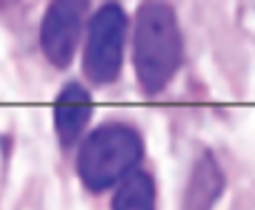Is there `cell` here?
I'll list each match as a JSON object with an SVG mask.
<instances>
[{
    "mask_svg": "<svg viewBox=\"0 0 255 210\" xmlns=\"http://www.w3.org/2000/svg\"><path fill=\"white\" fill-rule=\"evenodd\" d=\"M128 40L130 15L120 3H103L93 8L80 45V80L90 90H108L120 80Z\"/></svg>",
    "mask_w": 255,
    "mask_h": 210,
    "instance_id": "3",
    "label": "cell"
},
{
    "mask_svg": "<svg viewBox=\"0 0 255 210\" xmlns=\"http://www.w3.org/2000/svg\"><path fill=\"white\" fill-rule=\"evenodd\" d=\"M128 55L143 98L168 90L183 65V33L178 13L168 3H140L130 18Z\"/></svg>",
    "mask_w": 255,
    "mask_h": 210,
    "instance_id": "2",
    "label": "cell"
},
{
    "mask_svg": "<svg viewBox=\"0 0 255 210\" xmlns=\"http://www.w3.org/2000/svg\"><path fill=\"white\" fill-rule=\"evenodd\" d=\"M225 190V175L210 150H203L188 175L180 210H213Z\"/></svg>",
    "mask_w": 255,
    "mask_h": 210,
    "instance_id": "6",
    "label": "cell"
},
{
    "mask_svg": "<svg viewBox=\"0 0 255 210\" xmlns=\"http://www.w3.org/2000/svg\"><path fill=\"white\" fill-rule=\"evenodd\" d=\"M145 160V135L130 115H108L80 140L73 168L80 188L90 195L113 193Z\"/></svg>",
    "mask_w": 255,
    "mask_h": 210,
    "instance_id": "1",
    "label": "cell"
},
{
    "mask_svg": "<svg viewBox=\"0 0 255 210\" xmlns=\"http://www.w3.org/2000/svg\"><path fill=\"white\" fill-rule=\"evenodd\" d=\"M50 115H53V133L60 153L65 158L75 155L80 140L93 128V115H95L93 90L80 78H70L58 90Z\"/></svg>",
    "mask_w": 255,
    "mask_h": 210,
    "instance_id": "5",
    "label": "cell"
},
{
    "mask_svg": "<svg viewBox=\"0 0 255 210\" xmlns=\"http://www.w3.org/2000/svg\"><path fill=\"white\" fill-rule=\"evenodd\" d=\"M90 13V3H50L43 10L38 25V48L53 70L65 73L75 63Z\"/></svg>",
    "mask_w": 255,
    "mask_h": 210,
    "instance_id": "4",
    "label": "cell"
},
{
    "mask_svg": "<svg viewBox=\"0 0 255 210\" xmlns=\"http://www.w3.org/2000/svg\"><path fill=\"white\" fill-rule=\"evenodd\" d=\"M110 210H158V183L148 165H140L110 193Z\"/></svg>",
    "mask_w": 255,
    "mask_h": 210,
    "instance_id": "7",
    "label": "cell"
}]
</instances>
